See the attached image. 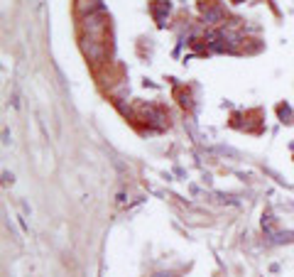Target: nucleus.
<instances>
[{
    "label": "nucleus",
    "instance_id": "f257e3e1",
    "mask_svg": "<svg viewBox=\"0 0 294 277\" xmlns=\"http://www.w3.org/2000/svg\"><path fill=\"white\" fill-rule=\"evenodd\" d=\"M204 20L206 22H221L223 20V10L221 8H209V10L204 8Z\"/></svg>",
    "mask_w": 294,
    "mask_h": 277
}]
</instances>
